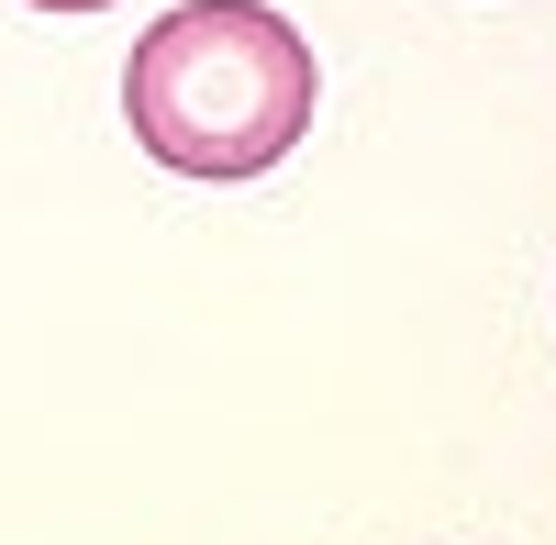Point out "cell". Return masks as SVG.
I'll return each instance as SVG.
<instances>
[{
    "label": "cell",
    "mask_w": 556,
    "mask_h": 545,
    "mask_svg": "<svg viewBox=\"0 0 556 545\" xmlns=\"http://www.w3.org/2000/svg\"><path fill=\"white\" fill-rule=\"evenodd\" d=\"M23 12H112V0H23Z\"/></svg>",
    "instance_id": "obj_2"
},
{
    "label": "cell",
    "mask_w": 556,
    "mask_h": 545,
    "mask_svg": "<svg viewBox=\"0 0 556 545\" xmlns=\"http://www.w3.org/2000/svg\"><path fill=\"white\" fill-rule=\"evenodd\" d=\"M312 101H323L312 34L290 12H267V0H178L123 56L134 145L178 178H212V190L267 178L312 134Z\"/></svg>",
    "instance_id": "obj_1"
}]
</instances>
